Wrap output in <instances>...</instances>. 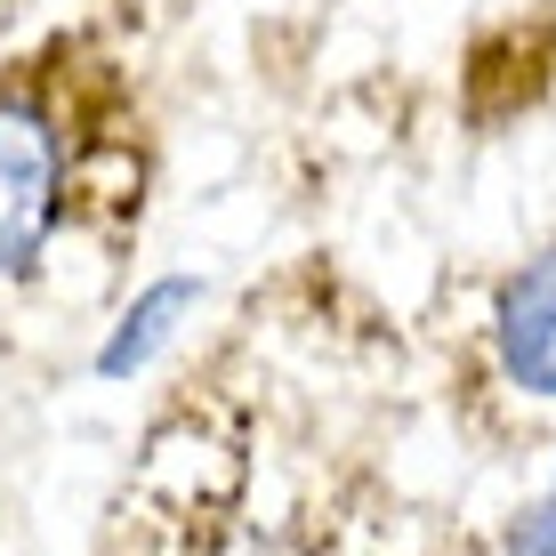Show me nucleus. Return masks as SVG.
Returning <instances> with one entry per match:
<instances>
[{
  "label": "nucleus",
  "instance_id": "1",
  "mask_svg": "<svg viewBox=\"0 0 556 556\" xmlns=\"http://www.w3.org/2000/svg\"><path fill=\"white\" fill-rule=\"evenodd\" d=\"M73 202V129L41 73L0 81V282L33 275Z\"/></svg>",
  "mask_w": 556,
  "mask_h": 556
},
{
  "label": "nucleus",
  "instance_id": "2",
  "mask_svg": "<svg viewBox=\"0 0 556 556\" xmlns=\"http://www.w3.org/2000/svg\"><path fill=\"white\" fill-rule=\"evenodd\" d=\"M492 363L525 404H556V251L525 258L492 291Z\"/></svg>",
  "mask_w": 556,
  "mask_h": 556
},
{
  "label": "nucleus",
  "instance_id": "3",
  "mask_svg": "<svg viewBox=\"0 0 556 556\" xmlns=\"http://www.w3.org/2000/svg\"><path fill=\"white\" fill-rule=\"evenodd\" d=\"M202 306V275H153L138 299L113 315V331L98 339V355H89V371L105 379V388H122V379H138L153 355L178 339V323Z\"/></svg>",
  "mask_w": 556,
  "mask_h": 556
},
{
  "label": "nucleus",
  "instance_id": "4",
  "mask_svg": "<svg viewBox=\"0 0 556 556\" xmlns=\"http://www.w3.org/2000/svg\"><path fill=\"white\" fill-rule=\"evenodd\" d=\"M508 556H556V508L541 501V508H525L508 525Z\"/></svg>",
  "mask_w": 556,
  "mask_h": 556
},
{
  "label": "nucleus",
  "instance_id": "5",
  "mask_svg": "<svg viewBox=\"0 0 556 556\" xmlns=\"http://www.w3.org/2000/svg\"><path fill=\"white\" fill-rule=\"evenodd\" d=\"M548 508H556V484H548Z\"/></svg>",
  "mask_w": 556,
  "mask_h": 556
}]
</instances>
